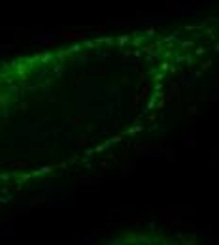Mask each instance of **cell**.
Returning <instances> with one entry per match:
<instances>
[{
  "instance_id": "6da1fadb",
  "label": "cell",
  "mask_w": 219,
  "mask_h": 245,
  "mask_svg": "<svg viewBox=\"0 0 219 245\" xmlns=\"http://www.w3.org/2000/svg\"><path fill=\"white\" fill-rule=\"evenodd\" d=\"M117 245H177L166 240H155V238H147V236H134L128 238L127 241H117Z\"/></svg>"
}]
</instances>
